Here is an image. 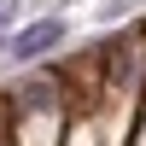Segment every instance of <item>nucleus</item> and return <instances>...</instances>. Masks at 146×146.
Listing matches in <instances>:
<instances>
[{
	"instance_id": "obj_1",
	"label": "nucleus",
	"mask_w": 146,
	"mask_h": 146,
	"mask_svg": "<svg viewBox=\"0 0 146 146\" xmlns=\"http://www.w3.org/2000/svg\"><path fill=\"white\" fill-rule=\"evenodd\" d=\"M64 35H70L64 18H35V23H23V29L6 35V64H35V58L58 53V41H64Z\"/></svg>"
}]
</instances>
